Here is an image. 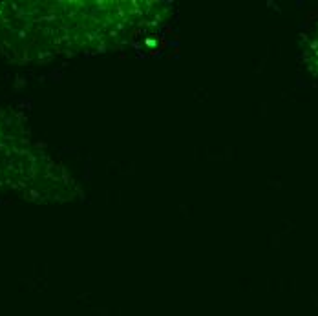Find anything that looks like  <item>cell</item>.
Returning <instances> with one entry per match:
<instances>
[{"label":"cell","instance_id":"cell-1","mask_svg":"<svg viewBox=\"0 0 318 316\" xmlns=\"http://www.w3.org/2000/svg\"><path fill=\"white\" fill-rule=\"evenodd\" d=\"M300 60L307 73L318 80V24L313 26L300 42Z\"/></svg>","mask_w":318,"mask_h":316}]
</instances>
